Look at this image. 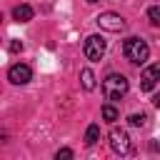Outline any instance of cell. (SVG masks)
Instances as JSON below:
<instances>
[{
  "label": "cell",
  "mask_w": 160,
  "mask_h": 160,
  "mask_svg": "<svg viewBox=\"0 0 160 160\" xmlns=\"http://www.w3.org/2000/svg\"><path fill=\"white\" fill-rule=\"evenodd\" d=\"M122 52H125V58H128L130 62L142 65V62L148 60V55H150V48H148V42L140 40V38H128L125 45H122Z\"/></svg>",
  "instance_id": "1"
},
{
  "label": "cell",
  "mask_w": 160,
  "mask_h": 160,
  "mask_svg": "<svg viewBox=\"0 0 160 160\" xmlns=\"http://www.w3.org/2000/svg\"><path fill=\"white\" fill-rule=\"evenodd\" d=\"M102 92H105L108 100H120V98L128 92V78H125V75H118V72L108 75V78L102 80Z\"/></svg>",
  "instance_id": "2"
},
{
  "label": "cell",
  "mask_w": 160,
  "mask_h": 160,
  "mask_svg": "<svg viewBox=\"0 0 160 160\" xmlns=\"http://www.w3.org/2000/svg\"><path fill=\"white\" fill-rule=\"evenodd\" d=\"M105 50H108V42H105L100 35H90V38L85 40V58H88V60H92V62L102 60Z\"/></svg>",
  "instance_id": "3"
},
{
  "label": "cell",
  "mask_w": 160,
  "mask_h": 160,
  "mask_svg": "<svg viewBox=\"0 0 160 160\" xmlns=\"http://www.w3.org/2000/svg\"><path fill=\"white\" fill-rule=\"evenodd\" d=\"M98 25L108 32H122L125 30V20L118 15V12H102L98 15Z\"/></svg>",
  "instance_id": "4"
},
{
  "label": "cell",
  "mask_w": 160,
  "mask_h": 160,
  "mask_svg": "<svg viewBox=\"0 0 160 160\" xmlns=\"http://www.w3.org/2000/svg\"><path fill=\"white\" fill-rule=\"evenodd\" d=\"M110 148H112L115 152H120V155H128V152H130V135H128L125 130L112 128V130H110Z\"/></svg>",
  "instance_id": "5"
},
{
  "label": "cell",
  "mask_w": 160,
  "mask_h": 160,
  "mask_svg": "<svg viewBox=\"0 0 160 160\" xmlns=\"http://www.w3.org/2000/svg\"><path fill=\"white\" fill-rule=\"evenodd\" d=\"M8 78H10V82H15V85H25V82H30L32 70H30L25 62H15V65L8 70Z\"/></svg>",
  "instance_id": "6"
},
{
  "label": "cell",
  "mask_w": 160,
  "mask_h": 160,
  "mask_svg": "<svg viewBox=\"0 0 160 160\" xmlns=\"http://www.w3.org/2000/svg\"><path fill=\"white\" fill-rule=\"evenodd\" d=\"M158 80H160V62H152V65L140 75V90H142V92H150Z\"/></svg>",
  "instance_id": "7"
},
{
  "label": "cell",
  "mask_w": 160,
  "mask_h": 160,
  "mask_svg": "<svg viewBox=\"0 0 160 160\" xmlns=\"http://www.w3.org/2000/svg\"><path fill=\"white\" fill-rule=\"evenodd\" d=\"M12 18L18 20V22H28V20H32V8L30 5H15L12 8Z\"/></svg>",
  "instance_id": "8"
},
{
  "label": "cell",
  "mask_w": 160,
  "mask_h": 160,
  "mask_svg": "<svg viewBox=\"0 0 160 160\" xmlns=\"http://www.w3.org/2000/svg\"><path fill=\"white\" fill-rule=\"evenodd\" d=\"M80 78H82V88H85V90H92V88H95V75H92L90 68H85V70L80 72Z\"/></svg>",
  "instance_id": "9"
},
{
  "label": "cell",
  "mask_w": 160,
  "mask_h": 160,
  "mask_svg": "<svg viewBox=\"0 0 160 160\" xmlns=\"http://www.w3.org/2000/svg\"><path fill=\"white\" fill-rule=\"evenodd\" d=\"M98 138H100V128H98V125H90V128L85 130V145H95Z\"/></svg>",
  "instance_id": "10"
},
{
  "label": "cell",
  "mask_w": 160,
  "mask_h": 160,
  "mask_svg": "<svg viewBox=\"0 0 160 160\" xmlns=\"http://www.w3.org/2000/svg\"><path fill=\"white\" fill-rule=\"evenodd\" d=\"M102 118H105L108 122H115V120H118V110H115L112 105H105V108H102Z\"/></svg>",
  "instance_id": "11"
},
{
  "label": "cell",
  "mask_w": 160,
  "mask_h": 160,
  "mask_svg": "<svg viewBox=\"0 0 160 160\" xmlns=\"http://www.w3.org/2000/svg\"><path fill=\"white\" fill-rule=\"evenodd\" d=\"M148 18H150L152 25H160V8H150L148 10Z\"/></svg>",
  "instance_id": "12"
},
{
  "label": "cell",
  "mask_w": 160,
  "mask_h": 160,
  "mask_svg": "<svg viewBox=\"0 0 160 160\" xmlns=\"http://www.w3.org/2000/svg\"><path fill=\"white\" fill-rule=\"evenodd\" d=\"M128 120H130V125H135V128H140V125H145V120H148V118H145V115L140 112V115H130Z\"/></svg>",
  "instance_id": "13"
},
{
  "label": "cell",
  "mask_w": 160,
  "mask_h": 160,
  "mask_svg": "<svg viewBox=\"0 0 160 160\" xmlns=\"http://www.w3.org/2000/svg\"><path fill=\"white\" fill-rule=\"evenodd\" d=\"M58 160H70L72 158V150H68V148H62V150H58V155H55Z\"/></svg>",
  "instance_id": "14"
},
{
  "label": "cell",
  "mask_w": 160,
  "mask_h": 160,
  "mask_svg": "<svg viewBox=\"0 0 160 160\" xmlns=\"http://www.w3.org/2000/svg\"><path fill=\"white\" fill-rule=\"evenodd\" d=\"M10 50H12V52H18V50H22V42H10Z\"/></svg>",
  "instance_id": "15"
},
{
  "label": "cell",
  "mask_w": 160,
  "mask_h": 160,
  "mask_svg": "<svg viewBox=\"0 0 160 160\" xmlns=\"http://www.w3.org/2000/svg\"><path fill=\"white\" fill-rule=\"evenodd\" d=\"M152 105H155V108H160V92H158V95L152 98Z\"/></svg>",
  "instance_id": "16"
},
{
  "label": "cell",
  "mask_w": 160,
  "mask_h": 160,
  "mask_svg": "<svg viewBox=\"0 0 160 160\" xmlns=\"http://www.w3.org/2000/svg\"><path fill=\"white\" fill-rule=\"evenodd\" d=\"M88 2H98V0H88Z\"/></svg>",
  "instance_id": "17"
}]
</instances>
